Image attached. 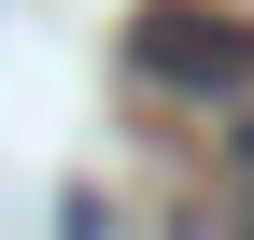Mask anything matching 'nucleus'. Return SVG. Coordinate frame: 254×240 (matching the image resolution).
Segmentation results:
<instances>
[{"label":"nucleus","instance_id":"obj_1","mask_svg":"<svg viewBox=\"0 0 254 240\" xmlns=\"http://www.w3.org/2000/svg\"><path fill=\"white\" fill-rule=\"evenodd\" d=\"M127 71L155 99H254V14H226V0H141L127 14Z\"/></svg>","mask_w":254,"mask_h":240},{"label":"nucleus","instance_id":"obj_2","mask_svg":"<svg viewBox=\"0 0 254 240\" xmlns=\"http://www.w3.org/2000/svg\"><path fill=\"white\" fill-rule=\"evenodd\" d=\"M226 184H240V240H254V127L226 141Z\"/></svg>","mask_w":254,"mask_h":240}]
</instances>
